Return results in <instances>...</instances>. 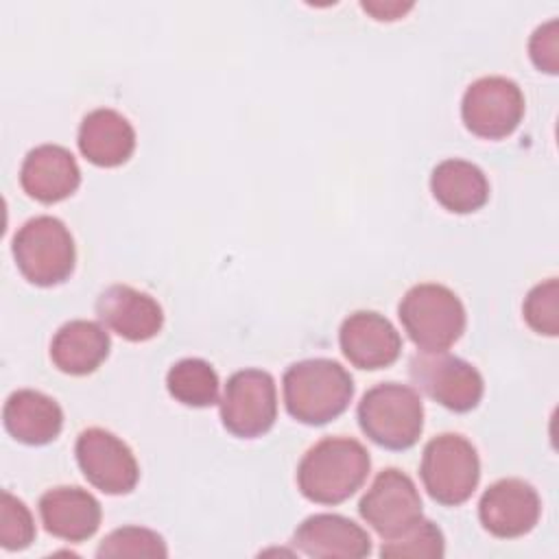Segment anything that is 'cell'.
I'll use <instances>...</instances> for the list:
<instances>
[{"instance_id": "cell-5", "label": "cell", "mask_w": 559, "mask_h": 559, "mask_svg": "<svg viewBox=\"0 0 559 559\" xmlns=\"http://www.w3.org/2000/svg\"><path fill=\"white\" fill-rule=\"evenodd\" d=\"M11 249L20 273L35 286L61 284L74 271V238L55 216L28 218L15 231Z\"/></svg>"}, {"instance_id": "cell-9", "label": "cell", "mask_w": 559, "mask_h": 559, "mask_svg": "<svg viewBox=\"0 0 559 559\" xmlns=\"http://www.w3.org/2000/svg\"><path fill=\"white\" fill-rule=\"evenodd\" d=\"M524 116V94L513 79L480 76L463 94L461 118L467 131L485 140L511 135Z\"/></svg>"}, {"instance_id": "cell-8", "label": "cell", "mask_w": 559, "mask_h": 559, "mask_svg": "<svg viewBox=\"0 0 559 559\" xmlns=\"http://www.w3.org/2000/svg\"><path fill=\"white\" fill-rule=\"evenodd\" d=\"M408 373L417 389L454 413L476 408L485 393L480 371L472 362L445 352L415 354L411 358Z\"/></svg>"}, {"instance_id": "cell-4", "label": "cell", "mask_w": 559, "mask_h": 559, "mask_svg": "<svg viewBox=\"0 0 559 559\" xmlns=\"http://www.w3.org/2000/svg\"><path fill=\"white\" fill-rule=\"evenodd\" d=\"M360 430L380 448L408 450L424 430L419 393L400 382H380L365 391L356 408Z\"/></svg>"}, {"instance_id": "cell-2", "label": "cell", "mask_w": 559, "mask_h": 559, "mask_svg": "<svg viewBox=\"0 0 559 559\" xmlns=\"http://www.w3.org/2000/svg\"><path fill=\"white\" fill-rule=\"evenodd\" d=\"M282 391L293 419L306 426H323L347 411L354 397V380L336 360L306 358L284 371Z\"/></svg>"}, {"instance_id": "cell-18", "label": "cell", "mask_w": 559, "mask_h": 559, "mask_svg": "<svg viewBox=\"0 0 559 559\" xmlns=\"http://www.w3.org/2000/svg\"><path fill=\"white\" fill-rule=\"evenodd\" d=\"M76 144L90 164L116 168L133 155L135 129L120 111L98 107L81 120Z\"/></svg>"}, {"instance_id": "cell-21", "label": "cell", "mask_w": 559, "mask_h": 559, "mask_svg": "<svg viewBox=\"0 0 559 559\" xmlns=\"http://www.w3.org/2000/svg\"><path fill=\"white\" fill-rule=\"evenodd\" d=\"M430 190L437 203L452 214H472L489 201L487 175L459 157L443 159L432 168Z\"/></svg>"}, {"instance_id": "cell-10", "label": "cell", "mask_w": 559, "mask_h": 559, "mask_svg": "<svg viewBox=\"0 0 559 559\" xmlns=\"http://www.w3.org/2000/svg\"><path fill=\"white\" fill-rule=\"evenodd\" d=\"M360 518L384 539H395L421 520V496L408 474L382 469L358 502Z\"/></svg>"}, {"instance_id": "cell-27", "label": "cell", "mask_w": 559, "mask_h": 559, "mask_svg": "<svg viewBox=\"0 0 559 559\" xmlns=\"http://www.w3.org/2000/svg\"><path fill=\"white\" fill-rule=\"evenodd\" d=\"M528 55L535 68L548 74L559 72V22L550 20L535 28L528 39Z\"/></svg>"}, {"instance_id": "cell-7", "label": "cell", "mask_w": 559, "mask_h": 559, "mask_svg": "<svg viewBox=\"0 0 559 559\" xmlns=\"http://www.w3.org/2000/svg\"><path fill=\"white\" fill-rule=\"evenodd\" d=\"M221 421L240 439L266 435L277 419V386L264 369H240L229 376L221 395Z\"/></svg>"}, {"instance_id": "cell-3", "label": "cell", "mask_w": 559, "mask_h": 559, "mask_svg": "<svg viewBox=\"0 0 559 559\" xmlns=\"http://www.w3.org/2000/svg\"><path fill=\"white\" fill-rule=\"evenodd\" d=\"M397 317L415 347L428 354L448 352L463 336L467 323L459 295L435 282L408 288L397 306Z\"/></svg>"}, {"instance_id": "cell-1", "label": "cell", "mask_w": 559, "mask_h": 559, "mask_svg": "<svg viewBox=\"0 0 559 559\" xmlns=\"http://www.w3.org/2000/svg\"><path fill=\"white\" fill-rule=\"evenodd\" d=\"M371 459L354 437H325L317 441L297 465V487L317 504H341L367 480Z\"/></svg>"}, {"instance_id": "cell-28", "label": "cell", "mask_w": 559, "mask_h": 559, "mask_svg": "<svg viewBox=\"0 0 559 559\" xmlns=\"http://www.w3.org/2000/svg\"><path fill=\"white\" fill-rule=\"evenodd\" d=\"M360 7H362V11H367L373 20L391 22V20H400L402 15H406L415 4H413V2H400V0H391V2H382V0H362Z\"/></svg>"}, {"instance_id": "cell-16", "label": "cell", "mask_w": 559, "mask_h": 559, "mask_svg": "<svg viewBox=\"0 0 559 559\" xmlns=\"http://www.w3.org/2000/svg\"><path fill=\"white\" fill-rule=\"evenodd\" d=\"M22 190L39 203H59L81 186V168L74 155L59 144L31 148L20 168Z\"/></svg>"}, {"instance_id": "cell-20", "label": "cell", "mask_w": 559, "mask_h": 559, "mask_svg": "<svg viewBox=\"0 0 559 559\" xmlns=\"http://www.w3.org/2000/svg\"><path fill=\"white\" fill-rule=\"evenodd\" d=\"M109 347V334L100 323L72 319L55 332L50 341V360L68 376H87L105 362Z\"/></svg>"}, {"instance_id": "cell-26", "label": "cell", "mask_w": 559, "mask_h": 559, "mask_svg": "<svg viewBox=\"0 0 559 559\" xmlns=\"http://www.w3.org/2000/svg\"><path fill=\"white\" fill-rule=\"evenodd\" d=\"M35 539V522L28 507L11 491H2L0 502V546L4 550H24Z\"/></svg>"}, {"instance_id": "cell-6", "label": "cell", "mask_w": 559, "mask_h": 559, "mask_svg": "<svg viewBox=\"0 0 559 559\" xmlns=\"http://www.w3.org/2000/svg\"><path fill=\"white\" fill-rule=\"evenodd\" d=\"M419 474L435 502L443 507H459L478 487L480 459L472 441L463 435L443 432L426 443Z\"/></svg>"}, {"instance_id": "cell-11", "label": "cell", "mask_w": 559, "mask_h": 559, "mask_svg": "<svg viewBox=\"0 0 559 559\" xmlns=\"http://www.w3.org/2000/svg\"><path fill=\"white\" fill-rule=\"evenodd\" d=\"M76 463L96 489L109 496H122L135 489L140 467L131 448L105 428H87L74 443Z\"/></svg>"}, {"instance_id": "cell-12", "label": "cell", "mask_w": 559, "mask_h": 559, "mask_svg": "<svg viewBox=\"0 0 559 559\" xmlns=\"http://www.w3.org/2000/svg\"><path fill=\"white\" fill-rule=\"evenodd\" d=\"M542 515V500L535 487L522 478H500L489 485L478 502V518L485 531L500 539L531 533Z\"/></svg>"}, {"instance_id": "cell-15", "label": "cell", "mask_w": 559, "mask_h": 559, "mask_svg": "<svg viewBox=\"0 0 559 559\" xmlns=\"http://www.w3.org/2000/svg\"><path fill=\"white\" fill-rule=\"evenodd\" d=\"M299 552L314 559H360L371 552L369 533L354 520L336 513H314L293 533Z\"/></svg>"}, {"instance_id": "cell-25", "label": "cell", "mask_w": 559, "mask_h": 559, "mask_svg": "<svg viewBox=\"0 0 559 559\" xmlns=\"http://www.w3.org/2000/svg\"><path fill=\"white\" fill-rule=\"evenodd\" d=\"M524 321L531 330L544 336L559 334V282L557 277H548L533 286L522 304Z\"/></svg>"}, {"instance_id": "cell-17", "label": "cell", "mask_w": 559, "mask_h": 559, "mask_svg": "<svg viewBox=\"0 0 559 559\" xmlns=\"http://www.w3.org/2000/svg\"><path fill=\"white\" fill-rule=\"evenodd\" d=\"M39 518L50 535L66 542H85L98 531L103 509L87 489L63 485L41 493Z\"/></svg>"}, {"instance_id": "cell-13", "label": "cell", "mask_w": 559, "mask_h": 559, "mask_svg": "<svg viewBox=\"0 0 559 559\" xmlns=\"http://www.w3.org/2000/svg\"><path fill=\"white\" fill-rule=\"evenodd\" d=\"M338 345L354 367L376 371L400 358L402 336L384 314L356 310L341 323Z\"/></svg>"}, {"instance_id": "cell-14", "label": "cell", "mask_w": 559, "mask_h": 559, "mask_svg": "<svg viewBox=\"0 0 559 559\" xmlns=\"http://www.w3.org/2000/svg\"><path fill=\"white\" fill-rule=\"evenodd\" d=\"M96 314L107 330L131 343L157 336L164 325V310L157 299L127 284L107 286L96 299Z\"/></svg>"}, {"instance_id": "cell-22", "label": "cell", "mask_w": 559, "mask_h": 559, "mask_svg": "<svg viewBox=\"0 0 559 559\" xmlns=\"http://www.w3.org/2000/svg\"><path fill=\"white\" fill-rule=\"evenodd\" d=\"M218 373L203 358H181L166 373V389L183 406L205 408L218 402Z\"/></svg>"}, {"instance_id": "cell-19", "label": "cell", "mask_w": 559, "mask_h": 559, "mask_svg": "<svg viewBox=\"0 0 559 559\" xmlns=\"http://www.w3.org/2000/svg\"><path fill=\"white\" fill-rule=\"evenodd\" d=\"M2 421L15 441L46 445L59 437L63 428V411L41 391L17 389L4 402Z\"/></svg>"}, {"instance_id": "cell-24", "label": "cell", "mask_w": 559, "mask_h": 559, "mask_svg": "<svg viewBox=\"0 0 559 559\" xmlns=\"http://www.w3.org/2000/svg\"><path fill=\"white\" fill-rule=\"evenodd\" d=\"M445 552V539L441 528L430 520H417L408 531L395 539H384L380 555L386 559L395 557H428L439 559Z\"/></svg>"}, {"instance_id": "cell-23", "label": "cell", "mask_w": 559, "mask_h": 559, "mask_svg": "<svg viewBox=\"0 0 559 559\" xmlns=\"http://www.w3.org/2000/svg\"><path fill=\"white\" fill-rule=\"evenodd\" d=\"M168 548L162 535L144 526H120L111 531L96 548V557H166Z\"/></svg>"}]
</instances>
